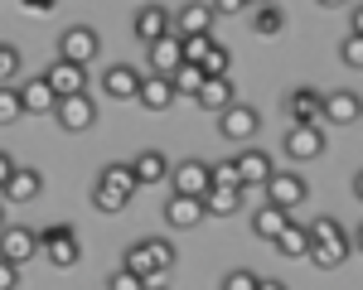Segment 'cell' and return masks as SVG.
Returning <instances> with one entry per match:
<instances>
[{
  "label": "cell",
  "mask_w": 363,
  "mask_h": 290,
  "mask_svg": "<svg viewBox=\"0 0 363 290\" xmlns=\"http://www.w3.org/2000/svg\"><path fill=\"white\" fill-rule=\"evenodd\" d=\"M286 228H291V213H281V208H272V203H262V208L252 213V232H257L262 242H277Z\"/></svg>",
  "instance_id": "cell-23"
},
{
  "label": "cell",
  "mask_w": 363,
  "mask_h": 290,
  "mask_svg": "<svg viewBox=\"0 0 363 290\" xmlns=\"http://www.w3.org/2000/svg\"><path fill=\"white\" fill-rule=\"evenodd\" d=\"M29 257H39V228H5L0 232V261L25 266Z\"/></svg>",
  "instance_id": "cell-11"
},
{
  "label": "cell",
  "mask_w": 363,
  "mask_h": 290,
  "mask_svg": "<svg viewBox=\"0 0 363 290\" xmlns=\"http://www.w3.org/2000/svg\"><path fill=\"white\" fill-rule=\"evenodd\" d=\"M339 58H344L349 68H363V39H354V34H349V39L339 44Z\"/></svg>",
  "instance_id": "cell-38"
},
{
  "label": "cell",
  "mask_w": 363,
  "mask_h": 290,
  "mask_svg": "<svg viewBox=\"0 0 363 290\" xmlns=\"http://www.w3.org/2000/svg\"><path fill=\"white\" fill-rule=\"evenodd\" d=\"M208 174H213V189H242V179H238V165H233V160L208 165ZM242 194H247V189H242Z\"/></svg>",
  "instance_id": "cell-35"
},
{
  "label": "cell",
  "mask_w": 363,
  "mask_h": 290,
  "mask_svg": "<svg viewBox=\"0 0 363 290\" xmlns=\"http://www.w3.org/2000/svg\"><path fill=\"white\" fill-rule=\"evenodd\" d=\"M39 194H44V174L29 170V165H20V170L10 174V184L0 189V199H5V203H34Z\"/></svg>",
  "instance_id": "cell-18"
},
{
  "label": "cell",
  "mask_w": 363,
  "mask_h": 290,
  "mask_svg": "<svg viewBox=\"0 0 363 290\" xmlns=\"http://www.w3.org/2000/svg\"><path fill=\"white\" fill-rule=\"evenodd\" d=\"M97 54H102V39H97V29H92V25L63 29V39H58V58H63V63H73V68H87V63H92Z\"/></svg>",
  "instance_id": "cell-3"
},
{
  "label": "cell",
  "mask_w": 363,
  "mask_h": 290,
  "mask_svg": "<svg viewBox=\"0 0 363 290\" xmlns=\"http://www.w3.org/2000/svg\"><path fill=\"white\" fill-rule=\"evenodd\" d=\"M208 10H213V20H218V15H242L247 5H242V0H218V5H208Z\"/></svg>",
  "instance_id": "cell-41"
},
{
  "label": "cell",
  "mask_w": 363,
  "mask_h": 290,
  "mask_svg": "<svg viewBox=\"0 0 363 290\" xmlns=\"http://www.w3.org/2000/svg\"><path fill=\"white\" fill-rule=\"evenodd\" d=\"M320 121H330V126H354V121H363V97L349 92V87L325 92V112H320Z\"/></svg>",
  "instance_id": "cell-13"
},
{
  "label": "cell",
  "mask_w": 363,
  "mask_h": 290,
  "mask_svg": "<svg viewBox=\"0 0 363 290\" xmlns=\"http://www.w3.org/2000/svg\"><path fill=\"white\" fill-rule=\"evenodd\" d=\"M5 228H10V223H5V203H0V232H5Z\"/></svg>",
  "instance_id": "cell-48"
},
{
  "label": "cell",
  "mask_w": 363,
  "mask_h": 290,
  "mask_svg": "<svg viewBox=\"0 0 363 290\" xmlns=\"http://www.w3.org/2000/svg\"><path fill=\"white\" fill-rule=\"evenodd\" d=\"M25 15H54V0H25Z\"/></svg>",
  "instance_id": "cell-43"
},
{
  "label": "cell",
  "mask_w": 363,
  "mask_h": 290,
  "mask_svg": "<svg viewBox=\"0 0 363 290\" xmlns=\"http://www.w3.org/2000/svg\"><path fill=\"white\" fill-rule=\"evenodd\" d=\"M272 247H277L281 257H291V261H296V257H310V247H315V242H310V228H301V223H291V228L281 232V237L272 242Z\"/></svg>",
  "instance_id": "cell-28"
},
{
  "label": "cell",
  "mask_w": 363,
  "mask_h": 290,
  "mask_svg": "<svg viewBox=\"0 0 363 290\" xmlns=\"http://www.w3.org/2000/svg\"><path fill=\"white\" fill-rule=\"evenodd\" d=\"M169 20H174V34H179V39H203L208 25H213V10H208V5H179Z\"/></svg>",
  "instance_id": "cell-19"
},
{
  "label": "cell",
  "mask_w": 363,
  "mask_h": 290,
  "mask_svg": "<svg viewBox=\"0 0 363 290\" xmlns=\"http://www.w3.org/2000/svg\"><path fill=\"white\" fill-rule=\"evenodd\" d=\"M320 112H325V92H320V87H296V92L286 97L291 126H320Z\"/></svg>",
  "instance_id": "cell-14"
},
{
  "label": "cell",
  "mask_w": 363,
  "mask_h": 290,
  "mask_svg": "<svg viewBox=\"0 0 363 290\" xmlns=\"http://www.w3.org/2000/svg\"><path fill=\"white\" fill-rule=\"evenodd\" d=\"M233 165H238V179H242V189L247 194H257V189H267V179L277 174V165H272V155L267 150H242V155H233Z\"/></svg>",
  "instance_id": "cell-10"
},
{
  "label": "cell",
  "mask_w": 363,
  "mask_h": 290,
  "mask_svg": "<svg viewBox=\"0 0 363 290\" xmlns=\"http://www.w3.org/2000/svg\"><path fill=\"white\" fill-rule=\"evenodd\" d=\"M102 290H145V281H136L131 271H112V276H107V286H102Z\"/></svg>",
  "instance_id": "cell-39"
},
{
  "label": "cell",
  "mask_w": 363,
  "mask_h": 290,
  "mask_svg": "<svg viewBox=\"0 0 363 290\" xmlns=\"http://www.w3.org/2000/svg\"><path fill=\"white\" fill-rule=\"evenodd\" d=\"M20 170V165H15V155H10V150H0V189H5V184H10V174Z\"/></svg>",
  "instance_id": "cell-42"
},
{
  "label": "cell",
  "mask_w": 363,
  "mask_h": 290,
  "mask_svg": "<svg viewBox=\"0 0 363 290\" xmlns=\"http://www.w3.org/2000/svg\"><path fill=\"white\" fill-rule=\"evenodd\" d=\"M165 223L169 228H199V223H203V199H179V194H169L165 199Z\"/></svg>",
  "instance_id": "cell-22"
},
{
  "label": "cell",
  "mask_w": 363,
  "mask_h": 290,
  "mask_svg": "<svg viewBox=\"0 0 363 290\" xmlns=\"http://www.w3.org/2000/svg\"><path fill=\"white\" fill-rule=\"evenodd\" d=\"M257 290H286L281 281H267V276H257Z\"/></svg>",
  "instance_id": "cell-45"
},
{
  "label": "cell",
  "mask_w": 363,
  "mask_h": 290,
  "mask_svg": "<svg viewBox=\"0 0 363 290\" xmlns=\"http://www.w3.org/2000/svg\"><path fill=\"white\" fill-rule=\"evenodd\" d=\"M262 194H267V203H272V208L291 213V208H296V203L310 194V184H306L296 170H277L272 179H267V189H262Z\"/></svg>",
  "instance_id": "cell-6"
},
{
  "label": "cell",
  "mask_w": 363,
  "mask_h": 290,
  "mask_svg": "<svg viewBox=\"0 0 363 290\" xmlns=\"http://www.w3.org/2000/svg\"><path fill=\"white\" fill-rule=\"evenodd\" d=\"M145 68H150V78H174V73L184 68V58H179V39L169 34V39L145 44Z\"/></svg>",
  "instance_id": "cell-16"
},
{
  "label": "cell",
  "mask_w": 363,
  "mask_h": 290,
  "mask_svg": "<svg viewBox=\"0 0 363 290\" xmlns=\"http://www.w3.org/2000/svg\"><path fill=\"white\" fill-rule=\"evenodd\" d=\"M203 112H213V116H223L238 97H233V78H203V87H199V97H194Z\"/></svg>",
  "instance_id": "cell-21"
},
{
  "label": "cell",
  "mask_w": 363,
  "mask_h": 290,
  "mask_svg": "<svg viewBox=\"0 0 363 290\" xmlns=\"http://www.w3.org/2000/svg\"><path fill=\"white\" fill-rule=\"evenodd\" d=\"M354 199H359V203H363V170H359V174H354Z\"/></svg>",
  "instance_id": "cell-46"
},
{
  "label": "cell",
  "mask_w": 363,
  "mask_h": 290,
  "mask_svg": "<svg viewBox=\"0 0 363 290\" xmlns=\"http://www.w3.org/2000/svg\"><path fill=\"white\" fill-rule=\"evenodd\" d=\"M199 73H203V78H233V54H228L223 44H213L208 58L199 63Z\"/></svg>",
  "instance_id": "cell-30"
},
{
  "label": "cell",
  "mask_w": 363,
  "mask_h": 290,
  "mask_svg": "<svg viewBox=\"0 0 363 290\" xmlns=\"http://www.w3.org/2000/svg\"><path fill=\"white\" fill-rule=\"evenodd\" d=\"M218 290H257V271H247V266H233V271H223Z\"/></svg>",
  "instance_id": "cell-36"
},
{
  "label": "cell",
  "mask_w": 363,
  "mask_h": 290,
  "mask_svg": "<svg viewBox=\"0 0 363 290\" xmlns=\"http://www.w3.org/2000/svg\"><path fill=\"white\" fill-rule=\"evenodd\" d=\"M169 87H174V97H199V87H203V73L184 63V68H179V73L169 78Z\"/></svg>",
  "instance_id": "cell-33"
},
{
  "label": "cell",
  "mask_w": 363,
  "mask_h": 290,
  "mask_svg": "<svg viewBox=\"0 0 363 290\" xmlns=\"http://www.w3.org/2000/svg\"><path fill=\"white\" fill-rule=\"evenodd\" d=\"M349 247H354V242H330V247H310V261H315V266H325V271H335V266H344V261H349Z\"/></svg>",
  "instance_id": "cell-32"
},
{
  "label": "cell",
  "mask_w": 363,
  "mask_h": 290,
  "mask_svg": "<svg viewBox=\"0 0 363 290\" xmlns=\"http://www.w3.org/2000/svg\"><path fill=\"white\" fill-rule=\"evenodd\" d=\"M257 131H262V112L247 107V102H233V107L218 116V136H223V141H252Z\"/></svg>",
  "instance_id": "cell-9"
},
{
  "label": "cell",
  "mask_w": 363,
  "mask_h": 290,
  "mask_svg": "<svg viewBox=\"0 0 363 290\" xmlns=\"http://www.w3.org/2000/svg\"><path fill=\"white\" fill-rule=\"evenodd\" d=\"M354 252H363V223L354 228Z\"/></svg>",
  "instance_id": "cell-47"
},
{
  "label": "cell",
  "mask_w": 363,
  "mask_h": 290,
  "mask_svg": "<svg viewBox=\"0 0 363 290\" xmlns=\"http://www.w3.org/2000/svg\"><path fill=\"white\" fill-rule=\"evenodd\" d=\"M136 102L145 107V112H155V116L169 112V107H174V87H169V78H150V73H145V78H140Z\"/></svg>",
  "instance_id": "cell-20"
},
{
  "label": "cell",
  "mask_w": 363,
  "mask_h": 290,
  "mask_svg": "<svg viewBox=\"0 0 363 290\" xmlns=\"http://www.w3.org/2000/svg\"><path fill=\"white\" fill-rule=\"evenodd\" d=\"M15 286H20V266L0 261V290H15Z\"/></svg>",
  "instance_id": "cell-40"
},
{
  "label": "cell",
  "mask_w": 363,
  "mask_h": 290,
  "mask_svg": "<svg viewBox=\"0 0 363 290\" xmlns=\"http://www.w3.org/2000/svg\"><path fill=\"white\" fill-rule=\"evenodd\" d=\"M121 271H131L136 281H145V290L165 281V276H160V271L150 266V257H145V247H140V242H131V247H126V257H121Z\"/></svg>",
  "instance_id": "cell-25"
},
{
  "label": "cell",
  "mask_w": 363,
  "mask_h": 290,
  "mask_svg": "<svg viewBox=\"0 0 363 290\" xmlns=\"http://www.w3.org/2000/svg\"><path fill=\"white\" fill-rule=\"evenodd\" d=\"M281 150L301 165V160H320L325 155V131L320 126H291L286 131V141H281Z\"/></svg>",
  "instance_id": "cell-15"
},
{
  "label": "cell",
  "mask_w": 363,
  "mask_h": 290,
  "mask_svg": "<svg viewBox=\"0 0 363 290\" xmlns=\"http://www.w3.org/2000/svg\"><path fill=\"white\" fill-rule=\"evenodd\" d=\"M20 107H25V112H54L58 97L49 92L44 78H29V83H20Z\"/></svg>",
  "instance_id": "cell-26"
},
{
  "label": "cell",
  "mask_w": 363,
  "mask_h": 290,
  "mask_svg": "<svg viewBox=\"0 0 363 290\" xmlns=\"http://www.w3.org/2000/svg\"><path fill=\"white\" fill-rule=\"evenodd\" d=\"M242 213V189H208L203 194V218H233Z\"/></svg>",
  "instance_id": "cell-24"
},
{
  "label": "cell",
  "mask_w": 363,
  "mask_h": 290,
  "mask_svg": "<svg viewBox=\"0 0 363 290\" xmlns=\"http://www.w3.org/2000/svg\"><path fill=\"white\" fill-rule=\"evenodd\" d=\"M349 34H354V39H363V5L354 10V29H349Z\"/></svg>",
  "instance_id": "cell-44"
},
{
  "label": "cell",
  "mask_w": 363,
  "mask_h": 290,
  "mask_svg": "<svg viewBox=\"0 0 363 290\" xmlns=\"http://www.w3.org/2000/svg\"><path fill=\"white\" fill-rule=\"evenodd\" d=\"M150 290H165V286H150Z\"/></svg>",
  "instance_id": "cell-49"
},
{
  "label": "cell",
  "mask_w": 363,
  "mask_h": 290,
  "mask_svg": "<svg viewBox=\"0 0 363 290\" xmlns=\"http://www.w3.org/2000/svg\"><path fill=\"white\" fill-rule=\"evenodd\" d=\"M140 247H145V257H150V266H155L160 276L174 266V242H165V237H145Z\"/></svg>",
  "instance_id": "cell-31"
},
{
  "label": "cell",
  "mask_w": 363,
  "mask_h": 290,
  "mask_svg": "<svg viewBox=\"0 0 363 290\" xmlns=\"http://www.w3.org/2000/svg\"><path fill=\"white\" fill-rule=\"evenodd\" d=\"M54 121L58 126H63V131H68V136H78V131H92V126H97V102H92V97H63V102H58L54 107Z\"/></svg>",
  "instance_id": "cell-7"
},
{
  "label": "cell",
  "mask_w": 363,
  "mask_h": 290,
  "mask_svg": "<svg viewBox=\"0 0 363 290\" xmlns=\"http://www.w3.org/2000/svg\"><path fill=\"white\" fill-rule=\"evenodd\" d=\"M39 78L49 83V92H54L58 102H63V97H83L87 92V68H73V63H63V58H54Z\"/></svg>",
  "instance_id": "cell-8"
},
{
  "label": "cell",
  "mask_w": 363,
  "mask_h": 290,
  "mask_svg": "<svg viewBox=\"0 0 363 290\" xmlns=\"http://www.w3.org/2000/svg\"><path fill=\"white\" fill-rule=\"evenodd\" d=\"M0 203H5V199H0Z\"/></svg>",
  "instance_id": "cell-50"
},
{
  "label": "cell",
  "mask_w": 363,
  "mask_h": 290,
  "mask_svg": "<svg viewBox=\"0 0 363 290\" xmlns=\"http://www.w3.org/2000/svg\"><path fill=\"white\" fill-rule=\"evenodd\" d=\"M25 116V107H20V87H0V126H15Z\"/></svg>",
  "instance_id": "cell-34"
},
{
  "label": "cell",
  "mask_w": 363,
  "mask_h": 290,
  "mask_svg": "<svg viewBox=\"0 0 363 290\" xmlns=\"http://www.w3.org/2000/svg\"><path fill=\"white\" fill-rule=\"evenodd\" d=\"M131 29H136L140 44H155V39H169L174 34V20H169L165 5H140L136 15H131Z\"/></svg>",
  "instance_id": "cell-12"
},
{
  "label": "cell",
  "mask_w": 363,
  "mask_h": 290,
  "mask_svg": "<svg viewBox=\"0 0 363 290\" xmlns=\"http://www.w3.org/2000/svg\"><path fill=\"white\" fill-rule=\"evenodd\" d=\"M310 242H315V247H330V242H349V232L339 228V218L320 213V218L310 223Z\"/></svg>",
  "instance_id": "cell-29"
},
{
  "label": "cell",
  "mask_w": 363,
  "mask_h": 290,
  "mask_svg": "<svg viewBox=\"0 0 363 290\" xmlns=\"http://www.w3.org/2000/svg\"><path fill=\"white\" fill-rule=\"evenodd\" d=\"M131 194H136L131 165H107V170L97 174V184H92V208L97 213H121L131 203Z\"/></svg>",
  "instance_id": "cell-1"
},
{
  "label": "cell",
  "mask_w": 363,
  "mask_h": 290,
  "mask_svg": "<svg viewBox=\"0 0 363 290\" xmlns=\"http://www.w3.org/2000/svg\"><path fill=\"white\" fill-rule=\"evenodd\" d=\"M140 73L136 63H112L102 78H97V87H102V97L107 102H136V92H140Z\"/></svg>",
  "instance_id": "cell-4"
},
{
  "label": "cell",
  "mask_w": 363,
  "mask_h": 290,
  "mask_svg": "<svg viewBox=\"0 0 363 290\" xmlns=\"http://www.w3.org/2000/svg\"><path fill=\"white\" fill-rule=\"evenodd\" d=\"M15 73H20V49L15 44H0V87H10Z\"/></svg>",
  "instance_id": "cell-37"
},
{
  "label": "cell",
  "mask_w": 363,
  "mask_h": 290,
  "mask_svg": "<svg viewBox=\"0 0 363 290\" xmlns=\"http://www.w3.org/2000/svg\"><path fill=\"white\" fill-rule=\"evenodd\" d=\"M169 189L179 194V199H203L208 189H213V174L203 160H179L174 170H169Z\"/></svg>",
  "instance_id": "cell-5"
},
{
  "label": "cell",
  "mask_w": 363,
  "mask_h": 290,
  "mask_svg": "<svg viewBox=\"0 0 363 290\" xmlns=\"http://www.w3.org/2000/svg\"><path fill=\"white\" fill-rule=\"evenodd\" d=\"M169 155L165 150H140L136 160H131V174H136V189H150V184H165L169 179Z\"/></svg>",
  "instance_id": "cell-17"
},
{
  "label": "cell",
  "mask_w": 363,
  "mask_h": 290,
  "mask_svg": "<svg viewBox=\"0 0 363 290\" xmlns=\"http://www.w3.org/2000/svg\"><path fill=\"white\" fill-rule=\"evenodd\" d=\"M39 252L49 257V266H58V271H73V266L83 261L78 228H73V223H49V228H39Z\"/></svg>",
  "instance_id": "cell-2"
},
{
  "label": "cell",
  "mask_w": 363,
  "mask_h": 290,
  "mask_svg": "<svg viewBox=\"0 0 363 290\" xmlns=\"http://www.w3.org/2000/svg\"><path fill=\"white\" fill-rule=\"evenodd\" d=\"M281 29H286V10L281 5H257L252 10V34L257 39H277Z\"/></svg>",
  "instance_id": "cell-27"
}]
</instances>
